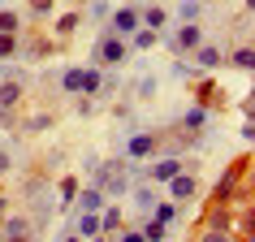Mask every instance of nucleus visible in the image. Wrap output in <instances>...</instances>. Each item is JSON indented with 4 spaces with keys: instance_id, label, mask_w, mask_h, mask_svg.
<instances>
[{
    "instance_id": "f257e3e1",
    "label": "nucleus",
    "mask_w": 255,
    "mask_h": 242,
    "mask_svg": "<svg viewBox=\"0 0 255 242\" xmlns=\"http://www.w3.org/2000/svg\"><path fill=\"white\" fill-rule=\"evenodd\" d=\"M130 182H134V177H130V169H126L121 160H104V164H100V173H95V186L104 190V195H126Z\"/></svg>"
},
{
    "instance_id": "f03ea898",
    "label": "nucleus",
    "mask_w": 255,
    "mask_h": 242,
    "mask_svg": "<svg viewBox=\"0 0 255 242\" xmlns=\"http://www.w3.org/2000/svg\"><path fill=\"white\" fill-rule=\"evenodd\" d=\"M126 52H130V48H126V39H121V35H113V30H104V35H100V43H95V65H100V69H113V65H121V61H126Z\"/></svg>"
},
{
    "instance_id": "7ed1b4c3",
    "label": "nucleus",
    "mask_w": 255,
    "mask_h": 242,
    "mask_svg": "<svg viewBox=\"0 0 255 242\" xmlns=\"http://www.w3.org/2000/svg\"><path fill=\"white\" fill-rule=\"evenodd\" d=\"M138 26H143V13H138V4H121L117 13H108V30H113V35H121V39H130Z\"/></svg>"
},
{
    "instance_id": "20e7f679",
    "label": "nucleus",
    "mask_w": 255,
    "mask_h": 242,
    "mask_svg": "<svg viewBox=\"0 0 255 242\" xmlns=\"http://www.w3.org/2000/svg\"><path fill=\"white\" fill-rule=\"evenodd\" d=\"M199 43H203V26L199 22H186V26H177L173 35H169V48H173V52H195Z\"/></svg>"
},
{
    "instance_id": "39448f33",
    "label": "nucleus",
    "mask_w": 255,
    "mask_h": 242,
    "mask_svg": "<svg viewBox=\"0 0 255 242\" xmlns=\"http://www.w3.org/2000/svg\"><path fill=\"white\" fill-rule=\"evenodd\" d=\"M0 242H35V225L26 216H13V221L0 225Z\"/></svg>"
},
{
    "instance_id": "423d86ee",
    "label": "nucleus",
    "mask_w": 255,
    "mask_h": 242,
    "mask_svg": "<svg viewBox=\"0 0 255 242\" xmlns=\"http://www.w3.org/2000/svg\"><path fill=\"white\" fill-rule=\"evenodd\" d=\"M22 100H26V82H22V78H4V82H0V108L13 113Z\"/></svg>"
},
{
    "instance_id": "0eeeda50",
    "label": "nucleus",
    "mask_w": 255,
    "mask_h": 242,
    "mask_svg": "<svg viewBox=\"0 0 255 242\" xmlns=\"http://www.w3.org/2000/svg\"><path fill=\"white\" fill-rule=\"evenodd\" d=\"M104 199H108L104 190H100V186H91V190H78L69 208H74V212H100V208H104Z\"/></svg>"
},
{
    "instance_id": "6e6552de",
    "label": "nucleus",
    "mask_w": 255,
    "mask_h": 242,
    "mask_svg": "<svg viewBox=\"0 0 255 242\" xmlns=\"http://www.w3.org/2000/svg\"><path fill=\"white\" fill-rule=\"evenodd\" d=\"M126 151H130V160H143V156H156V151H160V138H156V134H134Z\"/></svg>"
},
{
    "instance_id": "1a4fd4ad",
    "label": "nucleus",
    "mask_w": 255,
    "mask_h": 242,
    "mask_svg": "<svg viewBox=\"0 0 255 242\" xmlns=\"http://www.w3.org/2000/svg\"><path fill=\"white\" fill-rule=\"evenodd\" d=\"M164 186H169V199L182 203V199H190V195H195V177H190V173H173Z\"/></svg>"
},
{
    "instance_id": "9d476101",
    "label": "nucleus",
    "mask_w": 255,
    "mask_h": 242,
    "mask_svg": "<svg viewBox=\"0 0 255 242\" xmlns=\"http://www.w3.org/2000/svg\"><path fill=\"white\" fill-rule=\"evenodd\" d=\"M173 173H182V160H177V156H164V160H156V164L147 169V177H151V182H160V186H164Z\"/></svg>"
},
{
    "instance_id": "9b49d317",
    "label": "nucleus",
    "mask_w": 255,
    "mask_h": 242,
    "mask_svg": "<svg viewBox=\"0 0 255 242\" xmlns=\"http://www.w3.org/2000/svg\"><path fill=\"white\" fill-rule=\"evenodd\" d=\"M78 238H100V212H78Z\"/></svg>"
},
{
    "instance_id": "f8f14e48",
    "label": "nucleus",
    "mask_w": 255,
    "mask_h": 242,
    "mask_svg": "<svg viewBox=\"0 0 255 242\" xmlns=\"http://www.w3.org/2000/svg\"><path fill=\"white\" fill-rule=\"evenodd\" d=\"M203 125H208V108H190L186 117H182V130H186V134H199Z\"/></svg>"
},
{
    "instance_id": "ddd939ff",
    "label": "nucleus",
    "mask_w": 255,
    "mask_h": 242,
    "mask_svg": "<svg viewBox=\"0 0 255 242\" xmlns=\"http://www.w3.org/2000/svg\"><path fill=\"white\" fill-rule=\"evenodd\" d=\"M104 87V69L95 65V69H82V95H95Z\"/></svg>"
},
{
    "instance_id": "4468645a",
    "label": "nucleus",
    "mask_w": 255,
    "mask_h": 242,
    "mask_svg": "<svg viewBox=\"0 0 255 242\" xmlns=\"http://www.w3.org/2000/svg\"><path fill=\"white\" fill-rule=\"evenodd\" d=\"M195 52H199V69H216V65H221V52H216L212 43H199Z\"/></svg>"
},
{
    "instance_id": "2eb2a0df",
    "label": "nucleus",
    "mask_w": 255,
    "mask_h": 242,
    "mask_svg": "<svg viewBox=\"0 0 255 242\" xmlns=\"http://www.w3.org/2000/svg\"><path fill=\"white\" fill-rule=\"evenodd\" d=\"M117 229H121V208L100 212V234H117Z\"/></svg>"
},
{
    "instance_id": "dca6fc26",
    "label": "nucleus",
    "mask_w": 255,
    "mask_h": 242,
    "mask_svg": "<svg viewBox=\"0 0 255 242\" xmlns=\"http://www.w3.org/2000/svg\"><path fill=\"white\" fill-rule=\"evenodd\" d=\"M17 30H22V17L13 9H0V35H17Z\"/></svg>"
},
{
    "instance_id": "f3484780",
    "label": "nucleus",
    "mask_w": 255,
    "mask_h": 242,
    "mask_svg": "<svg viewBox=\"0 0 255 242\" xmlns=\"http://www.w3.org/2000/svg\"><path fill=\"white\" fill-rule=\"evenodd\" d=\"M151 208H156V221H160V225H173V221H177V203H173V199L151 203Z\"/></svg>"
},
{
    "instance_id": "a211bd4d",
    "label": "nucleus",
    "mask_w": 255,
    "mask_h": 242,
    "mask_svg": "<svg viewBox=\"0 0 255 242\" xmlns=\"http://www.w3.org/2000/svg\"><path fill=\"white\" fill-rule=\"evenodd\" d=\"M138 13H143V26H147V30H160V26H164V9H160V4H151V9H138Z\"/></svg>"
},
{
    "instance_id": "6ab92c4d",
    "label": "nucleus",
    "mask_w": 255,
    "mask_h": 242,
    "mask_svg": "<svg viewBox=\"0 0 255 242\" xmlns=\"http://www.w3.org/2000/svg\"><path fill=\"white\" fill-rule=\"evenodd\" d=\"M130 39H134V48H151V43H160V30H147V26H138L134 35H130Z\"/></svg>"
},
{
    "instance_id": "aec40b11",
    "label": "nucleus",
    "mask_w": 255,
    "mask_h": 242,
    "mask_svg": "<svg viewBox=\"0 0 255 242\" xmlns=\"http://www.w3.org/2000/svg\"><path fill=\"white\" fill-rule=\"evenodd\" d=\"M251 65H255V52H251V43L234 48V69H251Z\"/></svg>"
},
{
    "instance_id": "412c9836",
    "label": "nucleus",
    "mask_w": 255,
    "mask_h": 242,
    "mask_svg": "<svg viewBox=\"0 0 255 242\" xmlns=\"http://www.w3.org/2000/svg\"><path fill=\"white\" fill-rule=\"evenodd\" d=\"M143 238H147V242H164V238H169V225H160V221H147V225H143Z\"/></svg>"
},
{
    "instance_id": "4be33fe9",
    "label": "nucleus",
    "mask_w": 255,
    "mask_h": 242,
    "mask_svg": "<svg viewBox=\"0 0 255 242\" xmlns=\"http://www.w3.org/2000/svg\"><path fill=\"white\" fill-rule=\"evenodd\" d=\"M61 87L65 91H82V69H65L61 74Z\"/></svg>"
},
{
    "instance_id": "5701e85b",
    "label": "nucleus",
    "mask_w": 255,
    "mask_h": 242,
    "mask_svg": "<svg viewBox=\"0 0 255 242\" xmlns=\"http://www.w3.org/2000/svg\"><path fill=\"white\" fill-rule=\"evenodd\" d=\"M17 56V35H0V61Z\"/></svg>"
},
{
    "instance_id": "b1692460",
    "label": "nucleus",
    "mask_w": 255,
    "mask_h": 242,
    "mask_svg": "<svg viewBox=\"0 0 255 242\" xmlns=\"http://www.w3.org/2000/svg\"><path fill=\"white\" fill-rule=\"evenodd\" d=\"M199 242H234V234H229V229H203Z\"/></svg>"
},
{
    "instance_id": "393cba45",
    "label": "nucleus",
    "mask_w": 255,
    "mask_h": 242,
    "mask_svg": "<svg viewBox=\"0 0 255 242\" xmlns=\"http://www.w3.org/2000/svg\"><path fill=\"white\" fill-rule=\"evenodd\" d=\"M74 26H78V13H65L61 22H56V35H69Z\"/></svg>"
},
{
    "instance_id": "a878e982",
    "label": "nucleus",
    "mask_w": 255,
    "mask_h": 242,
    "mask_svg": "<svg viewBox=\"0 0 255 242\" xmlns=\"http://www.w3.org/2000/svg\"><path fill=\"white\" fill-rule=\"evenodd\" d=\"M74 195H78V182H74V177H65V182H61V199L74 203Z\"/></svg>"
},
{
    "instance_id": "bb28decb",
    "label": "nucleus",
    "mask_w": 255,
    "mask_h": 242,
    "mask_svg": "<svg viewBox=\"0 0 255 242\" xmlns=\"http://www.w3.org/2000/svg\"><path fill=\"white\" fill-rule=\"evenodd\" d=\"M134 203H138V208H151L156 199H151V190H147V186H134Z\"/></svg>"
},
{
    "instance_id": "cd10ccee",
    "label": "nucleus",
    "mask_w": 255,
    "mask_h": 242,
    "mask_svg": "<svg viewBox=\"0 0 255 242\" xmlns=\"http://www.w3.org/2000/svg\"><path fill=\"white\" fill-rule=\"evenodd\" d=\"M117 242H147V238H143V229H121Z\"/></svg>"
},
{
    "instance_id": "c85d7f7f",
    "label": "nucleus",
    "mask_w": 255,
    "mask_h": 242,
    "mask_svg": "<svg viewBox=\"0 0 255 242\" xmlns=\"http://www.w3.org/2000/svg\"><path fill=\"white\" fill-rule=\"evenodd\" d=\"M182 17H186V22H199V4H195V0H186V4H182Z\"/></svg>"
},
{
    "instance_id": "c756f323",
    "label": "nucleus",
    "mask_w": 255,
    "mask_h": 242,
    "mask_svg": "<svg viewBox=\"0 0 255 242\" xmlns=\"http://www.w3.org/2000/svg\"><path fill=\"white\" fill-rule=\"evenodd\" d=\"M48 125H52V117H48V113H43V117H30V130H48Z\"/></svg>"
},
{
    "instance_id": "7c9ffc66",
    "label": "nucleus",
    "mask_w": 255,
    "mask_h": 242,
    "mask_svg": "<svg viewBox=\"0 0 255 242\" xmlns=\"http://www.w3.org/2000/svg\"><path fill=\"white\" fill-rule=\"evenodd\" d=\"M52 9V0H30V13H48Z\"/></svg>"
},
{
    "instance_id": "2f4dec72",
    "label": "nucleus",
    "mask_w": 255,
    "mask_h": 242,
    "mask_svg": "<svg viewBox=\"0 0 255 242\" xmlns=\"http://www.w3.org/2000/svg\"><path fill=\"white\" fill-rule=\"evenodd\" d=\"M9 169H13V160H9V151L0 147V173H9Z\"/></svg>"
},
{
    "instance_id": "473e14b6",
    "label": "nucleus",
    "mask_w": 255,
    "mask_h": 242,
    "mask_svg": "<svg viewBox=\"0 0 255 242\" xmlns=\"http://www.w3.org/2000/svg\"><path fill=\"white\" fill-rule=\"evenodd\" d=\"M9 117H13V113H9V108H0V125H9Z\"/></svg>"
},
{
    "instance_id": "72a5a7b5",
    "label": "nucleus",
    "mask_w": 255,
    "mask_h": 242,
    "mask_svg": "<svg viewBox=\"0 0 255 242\" xmlns=\"http://www.w3.org/2000/svg\"><path fill=\"white\" fill-rule=\"evenodd\" d=\"M4 208H9V199H0V225H4Z\"/></svg>"
},
{
    "instance_id": "f704fd0d",
    "label": "nucleus",
    "mask_w": 255,
    "mask_h": 242,
    "mask_svg": "<svg viewBox=\"0 0 255 242\" xmlns=\"http://www.w3.org/2000/svg\"><path fill=\"white\" fill-rule=\"evenodd\" d=\"M61 242H82V238H78V234H65V238H61Z\"/></svg>"
},
{
    "instance_id": "c9c22d12",
    "label": "nucleus",
    "mask_w": 255,
    "mask_h": 242,
    "mask_svg": "<svg viewBox=\"0 0 255 242\" xmlns=\"http://www.w3.org/2000/svg\"><path fill=\"white\" fill-rule=\"evenodd\" d=\"M95 242H104V234H100V238H95Z\"/></svg>"
}]
</instances>
